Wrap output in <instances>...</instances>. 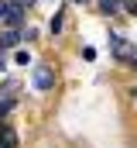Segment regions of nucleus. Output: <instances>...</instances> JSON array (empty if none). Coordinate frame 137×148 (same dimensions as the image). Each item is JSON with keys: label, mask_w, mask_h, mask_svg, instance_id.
I'll return each mask as SVG.
<instances>
[{"label": "nucleus", "mask_w": 137, "mask_h": 148, "mask_svg": "<svg viewBox=\"0 0 137 148\" xmlns=\"http://www.w3.org/2000/svg\"><path fill=\"white\" fill-rule=\"evenodd\" d=\"M110 41H113V52H117V59H120V62H134L137 48L130 45V41H123L120 35H110Z\"/></svg>", "instance_id": "f257e3e1"}, {"label": "nucleus", "mask_w": 137, "mask_h": 148, "mask_svg": "<svg viewBox=\"0 0 137 148\" xmlns=\"http://www.w3.org/2000/svg\"><path fill=\"white\" fill-rule=\"evenodd\" d=\"M52 86H55V73H52L48 66H38V69H34V90L45 93V90H52Z\"/></svg>", "instance_id": "f03ea898"}, {"label": "nucleus", "mask_w": 137, "mask_h": 148, "mask_svg": "<svg viewBox=\"0 0 137 148\" xmlns=\"http://www.w3.org/2000/svg\"><path fill=\"white\" fill-rule=\"evenodd\" d=\"M21 38H24V31H21V28H7V31L0 35V52H3V48H14Z\"/></svg>", "instance_id": "7ed1b4c3"}, {"label": "nucleus", "mask_w": 137, "mask_h": 148, "mask_svg": "<svg viewBox=\"0 0 137 148\" xmlns=\"http://www.w3.org/2000/svg\"><path fill=\"white\" fill-rule=\"evenodd\" d=\"M0 148H17V131L14 127H0Z\"/></svg>", "instance_id": "20e7f679"}, {"label": "nucleus", "mask_w": 137, "mask_h": 148, "mask_svg": "<svg viewBox=\"0 0 137 148\" xmlns=\"http://www.w3.org/2000/svg\"><path fill=\"white\" fill-rule=\"evenodd\" d=\"M117 7H120V0H100V10H103V14H113Z\"/></svg>", "instance_id": "39448f33"}, {"label": "nucleus", "mask_w": 137, "mask_h": 148, "mask_svg": "<svg viewBox=\"0 0 137 148\" xmlns=\"http://www.w3.org/2000/svg\"><path fill=\"white\" fill-rule=\"evenodd\" d=\"M62 21H65V10H55V17H52V31H58Z\"/></svg>", "instance_id": "423d86ee"}, {"label": "nucleus", "mask_w": 137, "mask_h": 148, "mask_svg": "<svg viewBox=\"0 0 137 148\" xmlns=\"http://www.w3.org/2000/svg\"><path fill=\"white\" fill-rule=\"evenodd\" d=\"M3 14H7V0H0V21H3Z\"/></svg>", "instance_id": "0eeeda50"}, {"label": "nucleus", "mask_w": 137, "mask_h": 148, "mask_svg": "<svg viewBox=\"0 0 137 148\" xmlns=\"http://www.w3.org/2000/svg\"><path fill=\"white\" fill-rule=\"evenodd\" d=\"M3 66H7V59H3V52H0V73H3Z\"/></svg>", "instance_id": "6e6552de"}, {"label": "nucleus", "mask_w": 137, "mask_h": 148, "mask_svg": "<svg viewBox=\"0 0 137 148\" xmlns=\"http://www.w3.org/2000/svg\"><path fill=\"white\" fill-rule=\"evenodd\" d=\"M17 3H21V7H28V3H38V0H17Z\"/></svg>", "instance_id": "1a4fd4ad"}, {"label": "nucleus", "mask_w": 137, "mask_h": 148, "mask_svg": "<svg viewBox=\"0 0 137 148\" xmlns=\"http://www.w3.org/2000/svg\"><path fill=\"white\" fill-rule=\"evenodd\" d=\"M79 3H82V0H79Z\"/></svg>", "instance_id": "9d476101"}]
</instances>
